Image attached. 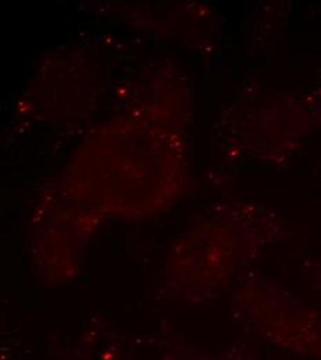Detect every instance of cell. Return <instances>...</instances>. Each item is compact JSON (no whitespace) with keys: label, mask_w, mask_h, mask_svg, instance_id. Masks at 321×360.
<instances>
[{"label":"cell","mask_w":321,"mask_h":360,"mask_svg":"<svg viewBox=\"0 0 321 360\" xmlns=\"http://www.w3.org/2000/svg\"><path fill=\"white\" fill-rule=\"evenodd\" d=\"M241 308V315L263 340L306 359L321 360L319 312L273 292L255 294Z\"/></svg>","instance_id":"1"},{"label":"cell","mask_w":321,"mask_h":360,"mask_svg":"<svg viewBox=\"0 0 321 360\" xmlns=\"http://www.w3.org/2000/svg\"><path fill=\"white\" fill-rule=\"evenodd\" d=\"M317 281H319V285H320L321 290V269L320 271H317Z\"/></svg>","instance_id":"2"}]
</instances>
